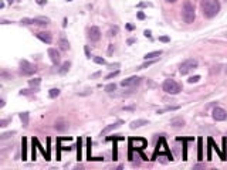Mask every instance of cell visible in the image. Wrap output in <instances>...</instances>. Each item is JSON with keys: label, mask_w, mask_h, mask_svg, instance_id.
<instances>
[{"label": "cell", "mask_w": 227, "mask_h": 170, "mask_svg": "<svg viewBox=\"0 0 227 170\" xmlns=\"http://www.w3.org/2000/svg\"><path fill=\"white\" fill-rule=\"evenodd\" d=\"M202 167H204V164H196V166H193V169H202Z\"/></svg>", "instance_id": "42"}, {"label": "cell", "mask_w": 227, "mask_h": 170, "mask_svg": "<svg viewBox=\"0 0 227 170\" xmlns=\"http://www.w3.org/2000/svg\"><path fill=\"white\" fill-rule=\"evenodd\" d=\"M48 57H50V60H51V62L54 65H57V64H60V61H61V56H60V53L57 51L55 48H48Z\"/></svg>", "instance_id": "10"}, {"label": "cell", "mask_w": 227, "mask_h": 170, "mask_svg": "<svg viewBox=\"0 0 227 170\" xmlns=\"http://www.w3.org/2000/svg\"><path fill=\"white\" fill-rule=\"evenodd\" d=\"M85 54H87V57H88V58H91V54H89V48H88V47H85Z\"/></svg>", "instance_id": "41"}, {"label": "cell", "mask_w": 227, "mask_h": 170, "mask_svg": "<svg viewBox=\"0 0 227 170\" xmlns=\"http://www.w3.org/2000/svg\"><path fill=\"white\" fill-rule=\"evenodd\" d=\"M155 62H156V60H152V61H148V62H145V64H142L139 68H141V70H142V68H148V67H149V65L155 64Z\"/></svg>", "instance_id": "31"}, {"label": "cell", "mask_w": 227, "mask_h": 170, "mask_svg": "<svg viewBox=\"0 0 227 170\" xmlns=\"http://www.w3.org/2000/svg\"><path fill=\"white\" fill-rule=\"evenodd\" d=\"M162 90L165 91L166 94H170V95H178L179 92L182 91L180 84H178L175 80H165L162 84Z\"/></svg>", "instance_id": "3"}, {"label": "cell", "mask_w": 227, "mask_h": 170, "mask_svg": "<svg viewBox=\"0 0 227 170\" xmlns=\"http://www.w3.org/2000/svg\"><path fill=\"white\" fill-rule=\"evenodd\" d=\"M149 122L146 121V119H136V121H134L131 125H129V128L131 129H136V128H141V126H144V125H148Z\"/></svg>", "instance_id": "16"}, {"label": "cell", "mask_w": 227, "mask_h": 170, "mask_svg": "<svg viewBox=\"0 0 227 170\" xmlns=\"http://www.w3.org/2000/svg\"><path fill=\"white\" fill-rule=\"evenodd\" d=\"M48 95H50V98H57L60 95V90L58 88H53V90H50Z\"/></svg>", "instance_id": "23"}, {"label": "cell", "mask_w": 227, "mask_h": 170, "mask_svg": "<svg viewBox=\"0 0 227 170\" xmlns=\"http://www.w3.org/2000/svg\"><path fill=\"white\" fill-rule=\"evenodd\" d=\"M22 145H23L22 158H23V160H26V159H27V139H26V138H23V140H22Z\"/></svg>", "instance_id": "18"}, {"label": "cell", "mask_w": 227, "mask_h": 170, "mask_svg": "<svg viewBox=\"0 0 227 170\" xmlns=\"http://www.w3.org/2000/svg\"><path fill=\"white\" fill-rule=\"evenodd\" d=\"M182 19L184 23L192 24L196 19V13H194V6L190 0H184L183 6H182Z\"/></svg>", "instance_id": "2"}, {"label": "cell", "mask_w": 227, "mask_h": 170, "mask_svg": "<svg viewBox=\"0 0 227 170\" xmlns=\"http://www.w3.org/2000/svg\"><path fill=\"white\" fill-rule=\"evenodd\" d=\"M194 68H197V60L187 58L180 64V67H179V72H180L182 75H186V74H189L190 71H193Z\"/></svg>", "instance_id": "4"}, {"label": "cell", "mask_w": 227, "mask_h": 170, "mask_svg": "<svg viewBox=\"0 0 227 170\" xmlns=\"http://www.w3.org/2000/svg\"><path fill=\"white\" fill-rule=\"evenodd\" d=\"M7 2H9V3H10V4H12V3H14L16 0H7Z\"/></svg>", "instance_id": "48"}, {"label": "cell", "mask_w": 227, "mask_h": 170, "mask_svg": "<svg viewBox=\"0 0 227 170\" xmlns=\"http://www.w3.org/2000/svg\"><path fill=\"white\" fill-rule=\"evenodd\" d=\"M134 43H135V40H134V38H129V40H128V44H134Z\"/></svg>", "instance_id": "45"}, {"label": "cell", "mask_w": 227, "mask_h": 170, "mask_svg": "<svg viewBox=\"0 0 227 170\" xmlns=\"http://www.w3.org/2000/svg\"><path fill=\"white\" fill-rule=\"evenodd\" d=\"M77 159L78 160L83 159V145H81V138L77 140Z\"/></svg>", "instance_id": "20"}, {"label": "cell", "mask_w": 227, "mask_h": 170, "mask_svg": "<svg viewBox=\"0 0 227 170\" xmlns=\"http://www.w3.org/2000/svg\"><path fill=\"white\" fill-rule=\"evenodd\" d=\"M20 119H22L23 125L27 126L28 125V112H22V114H20Z\"/></svg>", "instance_id": "21"}, {"label": "cell", "mask_w": 227, "mask_h": 170, "mask_svg": "<svg viewBox=\"0 0 227 170\" xmlns=\"http://www.w3.org/2000/svg\"><path fill=\"white\" fill-rule=\"evenodd\" d=\"M212 116L213 119H214L216 122H223L227 119V111L223 108H219V106H216L214 109H213L212 112Z\"/></svg>", "instance_id": "6"}, {"label": "cell", "mask_w": 227, "mask_h": 170, "mask_svg": "<svg viewBox=\"0 0 227 170\" xmlns=\"http://www.w3.org/2000/svg\"><path fill=\"white\" fill-rule=\"evenodd\" d=\"M54 129L57 132H65L68 129V122L65 121L64 118H58L57 121L54 122Z\"/></svg>", "instance_id": "8"}, {"label": "cell", "mask_w": 227, "mask_h": 170, "mask_svg": "<svg viewBox=\"0 0 227 170\" xmlns=\"http://www.w3.org/2000/svg\"><path fill=\"white\" fill-rule=\"evenodd\" d=\"M94 62H97V64H101V65L107 64V61H105L102 57H94Z\"/></svg>", "instance_id": "28"}, {"label": "cell", "mask_w": 227, "mask_h": 170, "mask_svg": "<svg viewBox=\"0 0 227 170\" xmlns=\"http://www.w3.org/2000/svg\"><path fill=\"white\" fill-rule=\"evenodd\" d=\"M99 38H101V30H99V27L92 26V27L88 30V40L91 41V43H97Z\"/></svg>", "instance_id": "7"}, {"label": "cell", "mask_w": 227, "mask_h": 170, "mask_svg": "<svg viewBox=\"0 0 227 170\" xmlns=\"http://www.w3.org/2000/svg\"><path fill=\"white\" fill-rule=\"evenodd\" d=\"M119 125H121V122H118V124H111V125H108V126H105L104 129L101 130V136H105L107 133H109V132H112V130H115L117 128H119Z\"/></svg>", "instance_id": "14"}, {"label": "cell", "mask_w": 227, "mask_h": 170, "mask_svg": "<svg viewBox=\"0 0 227 170\" xmlns=\"http://www.w3.org/2000/svg\"><path fill=\"white\" fill-rule=\"evenodd\" d=\"M199 80H200L199 75H194V77H190V78H189V80H187V82H189V84H194V82H197Z\"/></svg>", "instance_id": "29"}, {"label": "cell", "mask_w": 227, "mask_h": 170, "mask_svg": "<svg viewBox=\"0 0 227 170\" xmlns=\"http://www.w3.org/2000/svg\"><path fill=\"white\" fill-rule=\"evenodd\" d=\"M36 71H37L36 65L28 62L27 60H22V61H20V72H22L23 75H33Z\"/></svg>", "instance_id": "5"}, {"label": "cell", "mask_w": 227, "mask_h": 170, "mask_svg": "<svg viewBox=\"0 0 227 170\" xmlns=\"http://www.w3.org/2000/svg\"><path fill=\"white\" fill-rule=\"evenodd\" d=\"M10 121H12L10 118H7V119H0V128H6L10 124Z\"/></svg>", "instance_id": "27"}, {"label": "cell", "mask_w": 227, "mask_h": 170, "mask_svg": "<svg viewBox=\"0 0 227 170\" xmlns=\"http://www.w3.org/2000/svg\"><path fill=\"white\" fill-rule=\"evenodd\" d=\"M119 67V64H112V65H109V68H118Z\"/></svg>", "instance_id": "44"}, {"label": "cell", "mask_w": 227, "mask_h": 170, "mask_svg": "<svg viewBox=\"0 0 227 170\" xmlns=\"http://www.w3.org/2000/svg\"><path fill=\"white\" fill-rule=\"evenodd\" d=\"M112 51H114V46H112V44H109V48H108V54L111 56V54H112Z\"/></svg>", "instance_id": "39"}, {"label": "cell", "mask_w": 227, "mask_h": 170, "mask_svg": "<svg viewBox=\"0 0 227 170\" xmlns=\"http://www.w3.org/2000/svg\"><path fill=\"white\" fill-rule=\"evenodd\" d=\"M22 24H33V19H22Z\"/></svg>", "instance_id": "32"}, {"label": "cell", "mask_w": 227, "mask_h": 170, "mask_svg": "<svg viewBox=\"0 0 227 170\" xmlns=\"http://www.w3.org/2000/svg\"><path fill=\"white\" fill-rule=\"evenodd\" d=\"M162 56V51H152V53H148L146 56H145V60H155V58H158V57H160Z\"/></svg>", "instance_id": "17"}, {"label": "cell", "mask_w": 227, "mask_h": 170, "mask_svg": "<svg viewBox=\"0 0 227 170\" xmlns=\"http://www.w3.org/2000/svg\"><path fill=\"white\" fill-rule=\"evenodd\" d=\"M159 40L163 41V43H168V41H169V37H159Z\"/></svg>", "instance_id": "40"}, {"label": "cell", "mask_w": 227, "mask_h": 170, "mask_svg": "<svg viewBox=\"0 0 227 170\" xmlns=\"http://www.w3.org/2000/svg\"><path fill=\"white\" fill-rule=\"evenodd\" d=\"M58 47H60V50H63V51H68V50H70V43H68V40L65 37H60Z\"/></svg>", "instance_id": "15"}, {"label": "cell", "mask_w": 227, "mask_h": 170, "mask_svg": "<svg viewBox=\"0 0 227 170\" xmlns=\"http://www.w3.org/2000/svg\"><path fill=\"white\" fill-rule=\"evenodd\" d=\"M4 106V99H0V108H3Z\"/></svg>", "instance_id": "43"}, {"label": "cell", "mask_w": 227, "mask_h": 170, "mask_svg": "<svg viewBox=\"0 0 227 170\" xmlns=\"http://www.w3.org/2000/svg\"><path fill=\"white\" fill-rule=\"evenodd\" d=\"M138 19H139V20H144V19H145V14H144L142 12H139V13H138Z\"/></svg>", "instance_id": "38"}, {"label": "cell", "mask_w": 227, "mask_h": 170, "mask_svg": "<svg viewBox=\"0 0 227 170\" xmlns=\"http://www.w3.org/2000/svg\"><path fill=\"white\" fill-rule=\"evenodd\" d=\"M199 159H202V140H199Z\"/></svg>", "instance_id": "35"}, {"label": "cell", "mask_w": 227, "mask_h": 170, "mask_svg": "<svg viewBox=\"0 0 227 170\" xmlns=\"http://www.w3.org/2000/svg\"><path fill=\"white\" fill-rule=\"evenodd\" d=\"M36 36H37L38 40H41L43 43H46V44H51L53 43V36H51V33H48V31H40V33H37Z\"/></svg>", "instance_id": "11"}, {"label": "cell", "mask_w": 227, "mask_h": 170, "mask_svg": "<svg viewBox=\"0 0 227 170\" xmlns=\"http://www.w3.org/2000/svg\"><path fill=\"white\" fill-rule=\"evenodd\" d=\"M13 135H16V132L13 130V132H6V133H2L0 135V139L2 140H6V139H9V138H12Z\"/></svg>", "instance_id": "24"}, {"label": "cell", "mask_w": 227, "mask_h": 170, "mask_svg": "<svg viewBox=\"0 0 227 170\" xmlns=\"http://www.w3.org/2000/svg\"><path fill=\"white\" fill-rule=\"evenodd\" d=\"M117 33H118V27H114L109 30V36H117Z\"/></svg>", "instance_id": "33"}, {"label": "cell", "mask_w": 227, "mask_h": 170, "mask_svg": "<svg viewBox=\"0 0 227 170\" xmlns=\"http://www.w3.org/2000/svg\"><path fill=\"white\" fill-rule=\"evenodd\" d=\"M117 90V85L115 84H108L107 87H105V91H107L108 94H111V92H114V91Z\"/></svg>", "instance_id": "26"}, {"label": "cell", "mask_w": 227, "mask_h": 170, "mask_svg": "<svg viewBox=\"0 0 227 170\" xmlns=\"http://www.w3.org/2000/svg\"><path fill=\"white\" fill-rule=\"evenodd\" d=\"M97 77H99V72H95V74L92 75V78H97Z\"/></svg>", "instance_id": "47"}, {"label": "cell", "mask_w": 227, "mask_h": 170, "mask_svg": "<svg viewBox=\"0 0 227 170\" xmlns=\"http://www.w3.org/2000/svg\"><path fill=\"white\" fill-rule=\"evenodd\" d=\"M170 126H172L173 129H182V128L184 126V119L180 116L173 118L172 121H170Z\"/></svg>", "instance_id": "12"}, {"label": "cell", "mask_w": 227, "mask_h": 170, "mask_svg": "<svg viewBox=\"0 0 227 170\" xmlns=\"http://www.w3.org/2000/svg\"><path fill=\"white\" fill-rule=\"evenodd\" d=\"M2 78H4V80H6V78H12V75H9L7 74V71H4L3 70V71H2Z\"/></svg>", "instance_id": "34"}, {"label": "cell", "mask_w": 227, "mask_h": 170, "mask_svg": "<svg viewBox=\"0 0 227 170\" xmlns=\"http://www.w3.org/2000/svg\"><path fill=\"white\" fill-rule=\"evenodd\" d=\"M91 145H92V142H91V139H87V150H88V160H92V156H91Z\"/></svg>", "instance_id": "25"}, {"label": "cell", "mask_w": 227, "mask_h": 170, "mask_svg": "<svg viewBox=\"0 0 227 170\" xmlns=\"http://www.w3.org/2000/svg\"><path fill=\"white\" fill-rule=\"evenodd\" d=\"M70 67H71V64H70V62H68V61H65L64 64H63L61 67H60L58 72H60V74H61V75L67 74V72H68V70H70Z\"/></svg>", "instance_id": "19"}, {"label": "cell", "mask_w": 227, "mask_h": 170, "mask_svg": "<svg viewBox=\"0 0 227 170\" xmlns=\"http://www.w3.org/2000/svg\"><path fill=\"white\" fill-rule=\"evenodd\" d=\"M200 9H202V14L206 19H213L220 12V2L219 0H202Z\"/></svg>", "instance_id": "1"}, {"label": "cell", "mask_w": 227, "mask_h": 170, "mask_svg": "<svg viewBox=\"0 0 227 170\" xmlns=\"http://www.w3.org/2000/svg\"><path fill=\"white\" fill-rule=\"evenodd\" d=\"M144 34H145V37H148V38L152 37V34H150V31H149V30H145V31H144Z\"/></svg>", "instance_id": "36"}, {"label": "cell", "mask_w": 227, "mask_h": 170, "mask_svg": "<svg viewBox=\"0 0 227 170\" xmlns=\"http://www.w3.org/2000/svg\"><path fill=\"white\" fill-rule=\"evenodd\" d=\"M139 82H141V78L139 77H129V78H126V80L121 81V85H122V87L131 88V87H136V85H139Z\"/></svg>", "instance_id": "9"}, {"label": "cell", "mask_w": 227, "mask_h": 170, "mask_svg": "<svg viewBox=\"0 0 227 170\" xmlns=\"http://www.w3.org/2000/svg\"><path fill=\"white\" fill-rule=\"evenodd\" d=\"M36 3H37V4H40V6H44V4H46L47 2H46V0H36Z\"/></svg>", "instance_id": "37"}, {"label": "cell", "mask_w": 227, "mask_h": 170, "mask_svg": "<svg viewBox=\"0 0 227 170\" xmlns=\"http://www.w3.org/2000/svg\"><path fill=\"white\" fill-rule=\"evenodd\" d=\"M118 74H119V71L117 70V71H114V72H111V74H108L107 77H105V80H112V78H114V77H117Z\"/></svg>", "instance_id": "30"}, {"label": "cell", "mask_w": 227, "mask_h": 170, "mask_svg": "<svg viewBox=\"0 0 227 170\" xmlns=\"http://www.w3.org/2000/svg\"><path fill=\"white\" fill-rule=\"evenodd\" d=\"M40 82H41V80H40V78H33V80H30V81H28V84H30V87H33V88H38V85H40Z\"/></svg>", "instance_id": "22"}, {"label": "cell", "mask_w": 227, "mask_h": 170, "mask_svg": "<svg viewBox=\"0 0 227 170\" xmlns=\"http://www.w3.org/2000/svg\"><path fill=\"white\" fill-rule=\"evenodd\" d=\"M50 23L48 17H44V16H38V17H34L33 19V24L36 26H47Z\"/></svg>", "instance_id": "13"}, {"label": "cell", "mask_w": 227, "mask_h": 170, "mask_svg": "<svg viewBox=\"0 0 227 170\" xmlns=\"http://www.w3.org/2000/svg\"><path fill=\"white\" fill-rule=\"evenodd\" d=\"M166 2H168V3H176L178 0H166Z\"/></svg>", "instance_id": "46"}]
</instances>
